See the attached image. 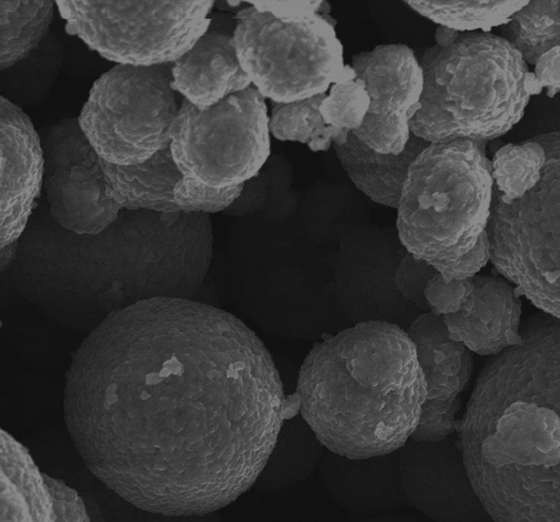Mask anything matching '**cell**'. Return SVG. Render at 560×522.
Listing matches in <instances>:
<instances>
[{"label": "cell", "mask_w": 560, "mask_h": 522, "mask_svg": "<svg viewBox=\"0 0 560 522\" xmlns=\"http://www.w3.org/2000/svg\"><path fill=\"white\" fill-rule=\"evenodd\" d=\"M425 381V399L411 439L438 441L456 432L460 394L474 371L471 351L454 340L442 316L417 315L406 329Z\"/></svg>", "instance_id": "obj_15"}, {"label": "cell", "mask_w": 560, "mask_h": 522, "mask_svg": "<svg viewBox=\"0 0 560 522\" xmlns=\"http://www.w3.org/2000/svg\"><path fill=\"white\" fill-rule=\"evenodd\" d=\"M269 111L253 86L200 109L183 100L170 151L183 175L211 188L244 185L271 154Z\"/></svg>", "instance_id": "obj_12"}, {"label": "cell", "mask_w": 560, "mask_h": 522, "mask_svg": "<svg viewBox=\"0 0 560 522\" xmlns=\"http://www.w3.org/2000/svg\"><path fill=\"white\" fill-rule=\"evenodd\" d=\"M258 11L269 12L280 16H296L311 13L328 15L329 4L326 1L311 0H258L248 1Z\"/></svg>", "instance_id": "obj_32"}, {"label": "cell", "mask_w": 560, "mask_h": 522, "mask_svg": "<svg viewBox=\"0 0 560 522\" xmlns=\"http://www.w3.org/2000/svg\"><path fill=\"white\" fill-rule=\"evenodd\" d=\"M479 374L457 439L494 521H560V320L529 317Z\"/></svg>", "instance_id": "obj_2"}, {"label": "cell", "mask_w": 560, "mask_h": 522, "mask_svg": "<svg viewBox=\"0 0 560 522\" xmlns=\"http://www.w3.org/2000/svg\"><path fill=\"white\" fill-rule=\"evenodd\" d=\"M398 466L408 504L427 518L463 522L487 514L471 486L457 437L410 438L398 450Z\"/></svg>", "instance_id": "obj_14"}, {"label": "cell", "mask_w": 560, "mask_h": 522, "mask_svg": "<svg viewBox=\"0 0 560 522\" xmlns=\"http://www.w3.org/2000/svg\"><path fill=\"white\" fill-rule=\"evenodd\" d=\"M472 280L446 281L438 271L428 282L424 297L429 312L445 316L457 312L472 291Z\"/></svg>", "instance_id": "obj_30"}, {"label": "cell", "mask_w": 560, "mask_h": 522, "mask_svg": "<svg viewBox=\"0 0 560 522\" xmlns=\"http://www.w3.org/2000/svg\"><path fill=\"white\" fill-rule=\"evenodd\" d=\"M462 308L443 317L450 336L471 352L498 356L521 341L522 301L504 277L475 276Z\"/></svg>", "instance_id": "obj_19"}, {"label": "cell", "mask_w": 560, "mask_h": 522, "mask_svg": "<svg viewBox=\"0 0 560 522\" xmlns=\"http://www.w3.org/2000/svg\"><path fill=\"white\" fill-rule=\"evenodd\" d=\"M534 138L546 151L540 179L517 200L497 195L490 259L537 309L560 320V129Z\"/></svg>", "instance_id": "obj_9"}, {"label": "cell", "mask_w": 560, "mask_h": 522, "mask_svg": "<svg viewBox=\"0 0 560 522\" xmlns=\"http://www.w3.org/2000/svg\"><path fill=\"white\" fill-rule=\"evenodd\" d=\"M330 15L280 16L247 5L235 14L234 46L252 86L272 104L326 94L357 78Z\"/></svg>", "instance_id": "obj_8"}, {"label": "cell", "mask_w": 560, "mask_h": 522, "mask_svg": "<svg viewBox=\"0 0 560 522\" xmlns=\"http://www.w3.org/2000/svg\"><path fill=\"white\" fill-rule=\"evenodd\" d=\"M491 258L490 240L486 231L476 246L462 257L452 262L433 264L434 269L446 280L470 279L487 265Z\"/></svg>", "instance_id": "obj_31"}, {"label": "cell", "mask_w": 560, "mask_h": 522, "mask_svg": "<svg viewBox=\"0 0 560 522\" xmlns=\"http://www.w3.org/2000/svg\"><path fill=\"white\" fill-rule=\"evenodd\" d=\"M324 96L290 104H272L269 113L271 136L279 141L306 144L312 152H323L334 144H342L349 135L325 123L319 109Z\"/></svg>", "instance_id": "obj_26"}, {"label": "cell", "mask_w": 560, "mask_h": 522, "mask_svg": "<svg viewBox=\"0 0 560 522\" xmlns=\"http://www.w3.org/2000/svg\"><path fill=\"white\" fill-rule=\"evenodd\" d=\"M295 394V393H294ZM234 314L155 297L114 311L66 373V426L89 471L167 517L222 509L257 482L298 399Z\"/></svg>", "instance_id": "obj_1"}, {"label": "cell", "mask_w": 560, "mask_h": 522, "mask_svg": "<svg viewBox=\"0 0 560 522\" xmlns=\"http://www.w3.org/2000/svg\"><path fill=\"white\" fill-rule=\"evenodd\" d=\"M57 10L51 0H0V70L24 60L46 36Z\"/></svg>", "instance_id": "obj_23"}, {"label": "cell", "mask_w": 560, "mask_h": 522, "mask_svg": "<svg viewBox=\"0 0 560 522\" xmlns=\"http://www.w3.org/2000/svg\"><path fill=\"white\" fill-rule=\"evenodd\" d=\"M226 3L230 5V8H240L241 4L246 3V2H243V1H228Z\"/></svg>", "instance_id": "obj_34"}, {"label": "cell", "mask_w": 560, "mask_h": 522, "mask_svg": "<svg viewBox=\"0 0 560 522\" xmlns=\"http://www.w3.org/2000/svg\"><path fill=\"white\" fill-rule=\"evenodd\" d=\"M0 247L19 242L45 178V154L28 115L0 96Z\"/></svg>", "instance_id": "obj_16"}, {"label": "cell", "mask_w": 560, "mask_h": 522, "mask_svg": "<svg viewBox=\"0 0 560 522\" xmlns=\"http://www.w3.org/2000/svg\"><path fill=\"white\" fill-rule=\"evenodd\" d=\"M434 38L419 58L424 90L412 135L427 143H486L509 132L539 94L521 54L491 32L438 26Z\"/></svg>", "instance_id": "obj_6"}, {"label": "cell", "mask_w": 560, "mask_h": 522, "mask_svg": "<svg viewBox=\"0 0 560 522\" xmlns=\"http://www.w3.org/2000/svg\"><path fill=\"white\" fill-rule=\"evenodd\" d=\"M535 84L540 93L547 89V95L553 97L560 92V46L542 54L534 65Z\"/></svg>", "instance_id": "obj_33"}, {"label": "cell", "mask_w": 560, "mask_h": 522, "mask_svg": "<svg viewBox=\"0 0 560 522\" xmlns=\"http://www.w3.org/2000/svg\"><path fill=\"white\" fill-rule=\"evenodd\" d=\"M350 66L370 96L368 116L353 134L376 152L401 153L412 137L411 121L424 90L419 58L405 44H381L353 55Z\"/></svg>", "instance_id": "obj_13"}, {"label": "cell", "mask_w": 560, "mask_h": 522, "mask_svg": "<svg viewBox=\"0 0 560 522\" xmlns=\"http://www.w3.org/2000/svg\"><path fill=\"white\" fill-rule=\"evenodd\" d=\"M171 66L114 65L93 82L77 119L100 158L138 165L170 148L183 102L171 86Z\"/></svg>", "instance_id": "obj_11"}, {"label": "cell", "mask_w": 560, "mask_h": 522, "mask_svg": "<svg viewBox=\"0 0 560 522\" xmlns=\"http://www.w3.org/2000/svg\"><path fill=\"white\" fill-rule=\"evenodd\" d=\"M44 189L55 223L77 235H96L121 210L215 213L230 208L244 186L211 188L185 175L170 148L138 165H117L97 155L77 118H65L42 138Z\"/></svg>", "instance_id": "obj_4"}, {"label": "cell", "mask_w": 560, "mask_h": 522, "mask_svg": "<svg viewBox=\"0 0 560 522\" xmlns=\"http://www.w3.org/2000/svg\"><path fill=\"white\" fill-rule=\"evenodd\" d=\"M214 1L58 0L68 35L114 65H172L208 31Z\"/></svg>", "instance_id": "obj_10"}, {"label": "cell", "mask_w": 560, "mask_h": 522, "mask_svg": "<svg viewBox=\"0 0 560 522\" xmlns=\"http://www.w3.org/2000/svg\"><path fill=\"white\" fill-rule=\"evenodd\" d=\"M498 32L534 66L542 54L560 46V1H528Z\"/></svg>", "instance_id": "obj_25"}, {"label": "cell", "mask_w": 560, "mask_h": 522, "mask_svg": "<svg viewBox=\"0 0 560 522\" xmlns=\"http://www.w3.org/2000/svg\"><path fill=\"white\" fill-rule=\"evenodd\" d=\"M1 521H89L78 492L43 474L27 450L1 430Z\"/></svg>", "instance_id": "obj_17"}, {"label": "cell", "mask_w": 560, "mask_h": 522, "mask_svg": "<svg viewBox=\"0 0 560 522\" xmlns=\"http://www.w3.org/2000/svg\"><path fill=\"white\" fill-rule=\"evenodd\" d=\"M485 144L429 143L412 161L396 209L406 252L433 265L476 246L489 224L494 186Z\"/></svg>", "instance_id": "obj_7"}, {"label": "cell", "mask_w": 560, "mask_h": 522, "mask_svg": "<svg viewBox=\"0 0 560 522\" xmlns=\"http://www.w3.org/2000/svg\"><path fill=\"white\" fill-rule=\"evenodd\" d=\"M428 144L412 135L405 151L384 154L349 134L342 144L332 147L353 186L373 202L396 210L409 167Z\"/></svg>", "instance_id": "obj_21"}, {"label": "cell", "mask_w": 560, "mask_h": 522, "mask_svg": "<svg viewBox=\"0 0 560 522\" xmlns=\"http://www.w3.org/2000/svg\"><path fill=\"white\" fill-rule=\"evenodd\" d=\"M425 381L406 329L357 322L317 343L301 363L300 414L326 450L352 459L398 451L418 427Z\"/></svg>", "instance_id": "obj_3"}, {"label": "cell", "mask_w": 560, "mask_h": 522, "mask_svg": "<svg viewBox=\"0 0 560 522\" xmlns=\"http://www.w3.org/2000/svg\"><path fill=\"white\" fill-rule=\"evenodd\" d=\"M410 10L439 27L459 33L500 27L528 1H405Z\"/></svg>", "instance_id": "obj_24"}, {"label": "cell", "mask_w": 560, "mask_h": 522, "mask_svg": "<svg viewBox=\"0 0 560 522\" xmlns=\"http://www.w3.org/2000/svg\"><path fill=\"white\" fill-rule=\"evenodd\" d=\"M317 467L331 499L351 512L371 515L409 506L401 486L398 451L352 459L325 450Z\"/></svg>", "instance_id": "obj_20"}, {"label": "cell", "mask_w": 560, "mask_h": 522, "mask_svg": "<svg viewBox=\"0 0 560 522\" xmlns=\"http://www.w3.org/2000/svg\"><path fill=\"white\" fill-rule=\"evenodd\" d=\"M319 109L328 126L345 135L353 134L361 128L370 109V96L364 82L352 78L332 84Z\"/></svg>", "instance_id": "obj_28"}, {"label": "cell", "mask_w": 560, "mask_h": 522, "mask_svg": "<svg viewBox=\"0 0 560 522\" xmlns=\"http://www.w3.org/2000/svg\"><path fill=\"white\" fill-rule=\"evenodd\" d=\"M234 28L235 16L211 14L208 31L171 66L172 89L197 108L211 107L252 86L236 55Z\"/></svg>", "instance_id": "obj_18"}, {"label": "cell", "mask_w": 560, "mask_h": 522, "mask_svg": "<svg viewBox=\"0 0 560 522\" xmlns=\"http://www.w3.org/2000/svg\"><path fill=\"white\" fill-rule=\"evenodd\" d=\"M435 274L430 263L407 252L394 271L395 288L406 302L420 312H428L424 291Z\"/></svg>", "instance_id": "obj_29"}, {"label": "cell", "mask_w": 560, "mask_h": 522, "mask_svg": "<svg viewBox=\"0 0 560 522\" xmlns=\"http://www.w3.org/2000/svg\"><path fill=\"white\" fill-rule=\"evenodd\" d=\"M325 450L300 413L287 417L256 484L267 492L288 489L308 477Z\"/></svg>", "instance_id": "obj_22"}, {"label": "cell", "mask_w": 560, "mask_h": 522, "mask_svg": "<svg viewBox=\"0 0 560 522\" xmlns=\"http://www.w3.org/2000/svg\"><path fill=\"white\" fill-rule=\"evenodd\" d=\"M490 161L499 197L504 201H514L539 182L546 163V151L536 138H532L502 146Z\"/></svg>", "instance_id": "obj_27"}, {"label": "cell", "mask_w": 560, "mask_h": 522, "mask_svg": "<svg viewBox=\"0 0 560 522\" xmlns=\"http://www.w3.org/2000/svg\"><path fill=\"white\" fill-rule=\"evenodd\" d=\"M211 241L196 237L105 244L70 253L16 256L18 286L54 314L100 322L155 297L189 298L206 278Z\"/></svg>", "instance_id": "obj_5"}]
</instances>
